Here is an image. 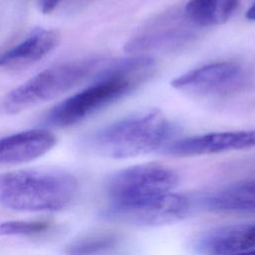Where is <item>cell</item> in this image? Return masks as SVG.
<instances>
[{
    "label": "cell",
    "mask_w": 255,
    "mask_h": 255,
    "mask_svg": "<svg viewBox=\"0 0 255 255\" xmlns=\"http://www.w3.org/2000/svg\"><path fill=\"white\" fill-rule=\"evenodd\" d=\"M59 41L60 34L58 31L37 28L22 42L0 54V67L37 62L53 51Z\"/></svg>",
    "instance_id": "8fae6325"
},
{
    "label": "cell",
    "mask_w": 255,
    "mask_h": 255,
    "mask_svg": "<svg viewBox=\"0 0 255 255\" xmlns=\"http://www.w3.org/2000/svg\"><path fill=\"white\" fill-rule=\"evenodd\" d=\"M192 35L181 30H166L141 35L130 39L125 46L129 53H140L169 49L184 44Z\"/></svg>",
    "instance_id": "5bb4252c"
},
{
    "label": "cell",
    "mask_w": 255,
    "mask_h": 255,
    "mask_svg": "<svg viewBox=\"0 0 255 255\" xmlns=\"http://www.w3.org/2000/svg\"><path fill=\"white\" fill-rule=\"evenodd\" d=\"M239 0H189L184 8L185 17L197 26H214L228 21Z\"/></svg>",
    "instance_id": "4fadbf2b"
},
{
    "label": "cell",
    "mask_w": 255,
    "mask_h": 255,
    "mask_svg": "<svg viewBox=\"0 0 255 255\" xmlns=\"http://www.w3.org/2000/svg\"><path fill=\"white\" fill-rule=\"evenodd\" d=\"M177 128L160 111H142L108 125L87 139L88 147L103 156L128 158L162 149Z\"/></svg>",
    "instance_id": "6da1fadb"
},
{
    "label": "cell",
    "mask_w": 255,
    "mask_h": 255,
    "mask_svg": "<svg viewBox=\"0 0 255 255\" xmlns=\"http://www.w3.org/2000/svg\"><path fill=\"white\" fill-rule=\"evenodd\" d=\"M136 84L137 81L130 79H112L96 82L54 107L47 115L46 122L50 126L60 128L75 125L124 97Z\"/></svg>",
    "instance_id": "5b68a950"
},
{
    "label": "cell",
    "mask_w": 255,
    "mask_h": 255,
    "mask_svg": "<svg viewBox=\"0 0 255 255\" xmlns=\"http://www.w3.org/2000/svg\"><path fill=\"white\" fill-rule=\"evenodd\" d=\"M79 183L55 169H18L0 174V205L17 211H57L76 198Z\"/></svg>",
    "instance_id": "7a4b0ae2"
},
{
    "label": "cell",
    "mask_w": 255,
    "mask_h": 255,
    "mask_svg": "<svg viewBox=\"0 0 255 255\" xmlns=\"http://www.w3.org/2000/svg\"><path fill=\"white\" fill-rule=\"evenodd\" d=\"M247 80L246 69L234 61L215 62L190 70L171 81L174 89L201 96L233 92Z\"/></svg>",
    "instance_id": "52a82bcc"
},
{
    "label": "cell",
    "mask_w": 255,
    "mask_h": 255,
    "mask_svg": "<svg viewBox=\"0 0 255 255\" xmlns=\"http://www.w3.org/2000/svg\"><path fill=\"white\" fill-rule=\"evenodd\" d=\"M255 147V129L218 131L172 140L161 151L174 156L213 154Z\"/></svg>",
    "instance_id": "ba28073f"
},
{
    "label": "cell",
    "mask_w": 255,
    "mask_h": 255,
    "mask_svg": "<svg viewBox=\"0 0 255 255\" xmlns=\"http://www.w3.org/2000/svg\"><path fill=\"white\" fill-rule=\"evenodd\" d=\"M52 222L44 220H9L0 223V236L40 237L54 230Z\"/></svg>",
    "instance_id": "2e32d148"
},
{
    "label": "cell",
    "mask_w": 255,
    "mask_h": 255,
    "mask_svg": "<svg viewBox=\"0 0 255 255\" xmlns=\"http://www.w3.org/2000/svg\"><path fill=\"white\" fill-rule=\"evenodd\" d=\"M190 210L191 201L187 196L169 192L132 205L107 207L104 216L133 225L158 226L181 220Z\"/></svg>",
    "instance_id": "8992f818"
},
{
    "label": "cell",
    "mask_w": 255,
    "mask_h": 255,
    "mask_svg": "<svg viewBox=\"0 0 255 255\" xmlns=\"http://www.w3.org/2000/svg\"><path fill=\"white\" fill-rule=\"evenodd\" d=\"M178 180L174 170L157 163H143L124 168L108 179V207L132 205L172 192Z\"/></svg>",
    "instance_id": "277c9868"
},
{
    "label": "cell",
    "mask_w": 255,
    "mask_h": 255,
    "mask_svg": "<svg viewBox=\"0 0 255 255\" xmlns=\"http://www.w3.org/2000/svg\"><path fill=\"white\" fill-rule=\"evenodd\" d=\"M233 255H255V248H252V249H249V250H246L243 252H239V253H236Z\"/></svg>",
    "instance_id": "d6986e66"
},
{
    "label": "cell",
    "mask_w": 255,
    "mask_h": 255,
    "mask_svg": "<svg viewBox=\"0 0 255 255\" xmlns=\"http://www.w3.org/2000/svg\"><path fill=\"white\" fill-rule=\"evenodd\" d=\"M63 0H38L39 9L44 14H49L56 9V7Z\"/></svg>",
    "instance_id": "e0dca14e"
},
{
    "label": "cell",
    "mask_w": 255,
    "mask_h": 255,
    "mask_svg": "<svg viewBox=\"0 0 255 255\" xmlns=\"http://www.w3.org/2000/svg\"><path fill=\"white\" fill-rule=\"evenodd\" d=\"M255 247V224L229 225L199 237L194 250L199 255H233Z\"/></svg>",
    "instance_id": "30bf717a"
},
{
    "label": "cell",
    "mask_w": 255,
    "mask_h": 255,
    "mask_svg": "<svg viewBox=\"0 0 255 255\" xmlns=\"http://www.w3.org/2000/svg\"><path fill=\"white\" fill-rule=\"evenodd\" d=\"M246 18L255 22V0L253 1L252 5L249 7V9L247 10V12H246Z\"/></svg>",
    "instance_id": "ac0fdd59"
},
{
    "label": "cell",
    "mask_w": 255,
    "mask_h": 255,
    "mask_svg": "<svg viewBox=\"0 0 255 255\" xmlns=\"http://www.w3.org/2000/svg\"><path fill=\"white\" fill-rule=\"evenodd\" d=\"M118 235L110 232L91 234L67 246V255H98L113 249L119 242Z\"/></svg>",
    "instance_id": "9a60e30c"
},
{
    "label": "cell",
    "mask_w": 255,
    "mask_h": 255,
    "mask_svg": "<svg viewBox=\"0 0 255 255\" xmlns=\"http://www.w3.org/2000/svg\"><path fill=\"white\" fill-rule=\"evenodd\" d=\"M56 136L47 129H28L0 138V164H18L34 160L56 144Z\"/></svg>",
    "instance_id": "9c48e42d"
},
{
    "label": "cell",
    "mask_w": 255,
    "mask_h": 255,
    "mask_svg": "<svg viewBox=\"0 0 255 255\" xmlns=\"http://www.w3.org/2000/svg\"><path fill=\"white\" fill-rule=\"evenodd\" d=\"M202 206L212 212H245L255 209V179L235 182L208 193Z\"/></svg>",
    "instance_id": "7c38bea8"
},
{
    "label": "cell",
    "mask_w": 255,
    "mask_h": 255,
    "mask_svg": "<svg viewBox=\"0 0 255 255\" xmlns=\"http://www.w3.org/2000/svg\"><path fill=\"white\" fill-rule=\"evenodd\" d=\"M102 63V60H84L46 69L6 94L0 100V113L16 115L53 100L87 78L94 79Z\"/></svg>",
    "instance_id": "3957f363"
}]
</instances>
